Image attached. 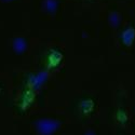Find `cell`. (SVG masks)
I'll return each instance as SVG.
<instances>
[{
  "label": "cell",
  "mask_w": 135,
  "mask_h": 135,
  "mask_svg": "<svg viewBox=\"0 0 135 135\" xmlns=\"http://www.w3.org/2000/svg\"><path fill=\"white\" fill-rule=\"evenodd\" d=\"M135 39V28L134 27H128L121 33V40L126 46H131Z\"/></svg>",
  "instance_id": "1"
}]
</instances>
